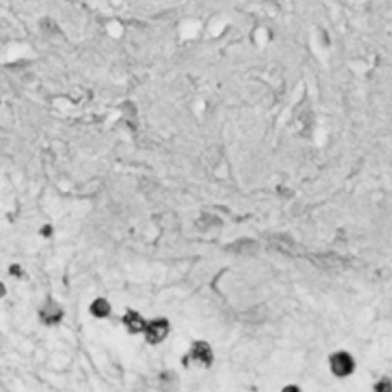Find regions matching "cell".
<instances>
[{"label":"cell","mask_w":392,"mask_h":392,"mask_svg":"<svg viewBox=\"0 0 392 392\" xmlns=\"http://www.w3.org/2000/svg\"><path fill=\"white\" fill-rule=\"evenodd\" d=\"M332 371L338 377L351 374L355 369V362L350 355L345 352L335 353L330 358Z\"/></svg>","instance_id":"cell-1"},{"label":"cell","mask_w":392,"mask_h":392,"mask_svg":"<svg viewBox=\"0 0 392 392\" xmlns=\"http://www.w3.org/2000/svg\"><path fill=\"white\" fill-rule=\"evenodd\" d=\"M202 29L200 21L194 19H188L182 21L179 26V37L183 41L195 39Z\"/></svg>","instance_id":"cell-2"},{"label":"cell","mask_w":392,"mask_h":392,"mask_svg":"<svg viewBox=\"0 0 392 392\" xmlns=\"http://www.w3.org/2000/svg\"><path fill=\"white\" fill-rule=\"evenodd\" d=\"M168 326L167 321L163 319L153 321L147 329V337L152 343L160 342L167 336Z\"/></svg>","instance_id":"cell-3"},{"label":"cell","mask_w":392,"mask_h":392,"mask_svg":"<svg viewBox=\"0 0 392 392\" xmlns=\"http://www.w3.org/2000/svg\"><path fill=\"white\" fill-rule=\"evenodd\" d=\"M192 358L205 365H209L212 360V354L209 346L205 342H198L192 349Z\"/></svg>","instance_id":"cell-4"},{"label":"cell","mask_w":392,"mask_h":392,"mask_svg":"<svg viewBox=\"0 0 392 392\" xmlns=\"http://www.w3.org/2000/svg\"><path fill=\"white\" fill-rule=\"evenodd\" d=\"M124 322L127 326L133 332H138L145 328V322L141 317L133 312H130L124 318Z\"/></svg>","instance_id":"cell-5"},{"label":"cell","mask_w":392,"mask_h":392,"mask_svg":"<svg viewBox=\"0 0 392 392\" xmlns=\"http://www.w3.org/2000/svg\"><path fill=\"white\" fill-rule=\"evenodd\" d=\"M110 305L107 301L103 299H99L95 301L92 305V311L95 316L98 317H104L108 315L110 313Z\"/></svg>","instance_id":"cell-6"},{"label":"cell","mask_w":392,"mask_h":392,"mask_svg":"<svg viewBox=\"0 0 392 392\" xmlns=\"http://www.w3.org/2000/svg\"><path fill=\"white\" fill-rule=\"evenodd\" d=\"M106 29L108 31V34L113 38H120L124 34V26L116 19L110 21L106 25Z\"/></svg>","instance_id":"cell-7"},{"label":"cell","mask_w":392,"mask_h":392,"mask_svg":"<svg viewBox=\"0 0 392 392\" xmlns=\"http://www.w3.org/2000/svg\"><path fill=\"white\" fill-rule=\"evenodd\" d=\"M390 386V384L387 383L386 381H382L380 382L379 385H378V391H387L386 387Z\"/></svg>","instance_id":"cell-8"},{"label":"cell","mask_w":392,"mask_h":392,"mask_svg":"<svg viewBox=\"0 0 392 392\" xmlns=\"http://www.w3.org/2000/svg\"><path fill=\"white\" fill-rule=\"evenodd\" d=\"M196 108H197V109L199 110V111H202V110H203V103L202 102L199 103V104H198V105L196 106Z\"/></svg>","instance_id":"cell-9"}]
</instances>
